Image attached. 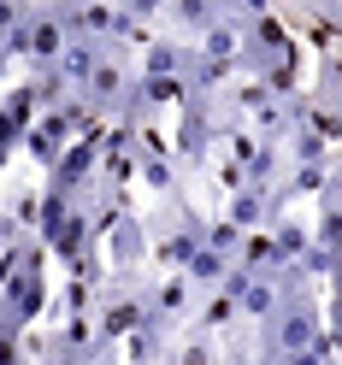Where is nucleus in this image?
Listing matches in <instances>:
<instances>
[{
	"mask_svg": "<svg viewBox=\"0 0 342 365\" xmlns=\"http://www.w3.org/2000/svg\"><path fill=\"white\" fill-rule=\"evenodd\" d=\"M201 242H207V218L189 212L183 189L166 195V212H159L154 230H148V259H154V271H183Z\"/></svg>",
	"mask_w": 342,
	"mask_h": 365,
	"instance_id": "f257e3e1",
	"label": "nucleus"
},
{
	"mask_svg": "<svg viewBox=\"0 0 342 365\" xmlns=\"http://www.w3.org/2000/svg\"><path fill=\"white\" fill-rule=\"evenodd\" d=\"M101 153H106V148H101V130H95V135H77V142L48 165V189H59V195H95V189H101V182H95Z\"/></svg>",
	"mask_w": 342,
	"mask_h": 365,
	"instance_id": "f03ea898",
	"label": "nucleus"
},
{
	"mask_svg": "<svg viewBox=\"0 0 342 365\" xmlns=\"http://www.w3.org/2000/svg\"><path fill=\"white\" fill-rule=\"evenodd\" d=\"M195 301H201V289L183 277V271H159L154 289H148V324L177 330V324H183V318L195 312Z\"/></svg>",
	"mask_w": 342,
	"mask_h": 365,
	"instance_id": "7ed1b4c3",
	"label": "nucleus"
},
{
	"mask_svg": "<svg viewBox=\"0 0 342 365\" xmlns=\"http://www.w3.org/2000/svg\"><path fill=\"white\" fill-rule=\"evenodd\" d=\"M65 41H71V30H65V6H59V0H36V12H30V53H24V65H30V71H41V65H59Z\"/></svg>",
	"mask_w": 342,
	"mask_h": 365,
	"instance_id": "20e7f679",
	"label": "nucleus"
},
{
	"mask_svg": "<svg viewBox=\"0 0 342 365\" xmlns=\"http://www.w3.org/2000/svg\"><path fill=\"white\" fill-rule=\"evenodd\" d=\"M183 130H177V165H201L213 148V95L207 88H189L183 101Z\"/></svg>",
	"mask_w": 342,
	"mask_h": 365,
	"instance_id": "39448f33",
	"label": "nucleus"
},
{
	"mask_svg": "<svg viewBox=\"0 0 342 365\" xmlns=\"http://www.w3.org/2000/svg\"><path fill=\"white\" fill-rule=\"evenodd\" d=\"M130 83H136V71L124 65V48H119V41H106V59L95 65V77H89L77 95H89V101L106 112V118H119V106H124V95H130Z\"/></svg>",
	"mask_w": 342,
	"mask_h": 365,
	"instance_id": "423d86ee",
	"label": "nucleus"
},
{
	"mask_svg": "<svg viewBox=\"0 0 342 365\" xmlns=\"http://www.w3.org/2000/svg\"><path fill=\"white\" fill-rule=\"evenodd\" d=\"M36 118H41V106H36V88H30V83H18L12 95L0 101V171H6V165H12V153L30 142Z\"/></svg>",
	"mask_w": 342,
	"mask_h": 365,
	"instance_id": "0eeeda50",
	"label": "nucleus"
},
{
	"mask_svg": "<svg viewBox=\"0 0 342 365\" xmlns=\"http://www.w3.org/2000/svg\"><path fill=\"white\" fill-rule=\"evenodd\" d=\"M189 48L207 59V65H224V71H242V18L236 12H224V18H213L207 30H201Z\"/></svg>",
	"mask_w": 342,
	"mask_h": 365,
	"instance_id": "6e6552de",
	"label": "nucleus"
},
{
	"mask_svg": "<svg viewBox=\"0 0 342 365\" xmlns=\"http://www.w3.org/2000/svg\"><path fill=\"white\" fill-rule=\"evenodd\" d=\"M101 59H106V41H95V36H71V41H65V53H59V77H65V88L77 95V88L95 77Z\"/></svg>",
	"mask_w": 342,
	"mask_h": 365,
	"instance_id": "1a4fd4ad",
	"label": "nucleus"
},
{
	"mask_svg": "<svg viewBox=\"0 0 342 365\" xmlns=\"http://www.w3.org/2000/svg\"><path fill=\"white\" fill-rule=\"evenodd\" d=\"M236 324H242V301L218 283V289H207V294H201V312H195V324H189V330L218 336V330H236Z\"/></svg>",
	"mask_w": 342,
	"mask_h": 365,
	"instance_id": "9d476101",
	"label": "nucleus"
},
{
	"mask_svg": "<svg viewBox=\"0 0 342 365\" xmlns=\"http://www.w3.org/2000/svg\"><path fill=\"white\" fill-rule=\"evenodd\" d=\"M254 77H260L278 101H301V48H289V53H278V59H266Z\"/></svg>",
	"mask_w": 342,
	"mask_h": 365,
	"instance_id": "9b49d317",
	"label": "nucleus"
},
{
	"mask_svg": "<svg viewBox=\"0 0 342 365\" xmlns=\"http://www.w3.org/2000/svg\"><path fill=\"white\" fill-rule=\"evenodd\" d=\"M112 259H119L112 271H136V265L148 259V230H142V218L124 212L119 224H112Z\"/></svg>",
	"mask_w": 342,
	"mask_h": 365,
	"instance_id": "f8f14e48",
	"label": "nucleus"
},
{
	"mask_svg": "<svg viewBox=\"0 0 342 365\" xmlns=\"http://www.w3.org/2000/svg\"><path fill=\"white\" fill-rule=\"evenodd\" d=\"M224 218H236L242 230H260V224L278 218V200H271L266 189H254V182H242V189L231 195V212H224Z\"/></svg>",
	"mask_w": 342,
	"mask_h": 365,
	"instance_id": "ddd939ff",
	"label": "nucleus"
},
{
	"mask_svg": "<svg viewBox=\"0 0 342 365\" xmlns=\"http://www.w3.org/2000/svg\"><path fill=\"white\" fill-rule=\"evenodd\" d=\"M231 265H236L231 254H218V247H207V242H201L195 254H189V265H183V277H189L201 294H207V289H218L224 277H231Z\"/></svg>",
	"mask_w": 342,
	"mask_h": 365,
	"instance_id": "4468645a",
	"label": "nucleus"
},
{
	"mask_svg": "<svg viewBox=\"0 0 342 365\" xmlns=\"http://www.w3.org/2000/svg\"><path fill=\"white\" fill-rule=\"evenodd\" d=\"M271 236H278V259H283V271H289V265H301V259H307V247H313V236H307L295 218H283V212L271 218Z\"/></svg>",
	"mask_w": 342,
	"mask_h": 365,
	"instance_id": "2eb2a0df",
	"label": "nucleus"
},
{
	"mask_svg": "<svg viewBox=\"0 0 342 365\" xmlns=\"http://www.w3.org/2000/svg\"><path fill=\"white\" fill-rule=\"evenodd\" d=\"M171 365H224V354H213V336L189 330V336H183V348L171 354Z\"/></svg>",
	"mask_w": 342,
	"mask_h": 365,
	"instance_id": "dca6fc26",
	"label": "nucleus"
},
{
	"mask_svg": "<svg viewBox=\"0 0 342 365\" xmlns=\"http://www.w3.org/2000/svg\"><path fill=\"white\" fill-rule=\"evenodd\" d=\"M242 236H248V230H242L236 218H207V247H218V254L236 259V254H242Z\"/></svg>",
	"mask_w": 342,
	"mask_h": 365,
	"instance_id": "f3484780",
	"label": "nucleus"
},
{
	"mask_svg": "<svg viewBox=\"0 0 342 365\" xmlns=\"http://www.w3.org/2000/svg\"><path fill=\"white\" fill-rule=\"evenodd\" d=\"M278 365H336V348H331V336H318L313 348H301V354H283Z\"/></svg>",
	"mask_w": 342,
	"mask_h": 365,
	"instance_id": "a211bd4d",
	"label": "nucleus"
},
{
	"mask_svg": "<svg viewBox=\"0 0 342 365\" xmlns=\"http://www.w3.org/2000/svg\"><path fill=\"white\" fill-rule=\"evenodd\" d=\"M24 348H30L24 336H6V330H0V365H36V354H24Z\"/></svg>",
	"mask_w": 342,
	"mask_h": 365,
	"instance_id": "6ab92c4d",
	"label": "nucleus"
},
{
	"mask_svg": "<svg viewBox=\"0 0 342 365\" xmlns=\"http://www.w3.org/2000/svg\"><path fill=\"white\" fill-rule=\"evenodd\" d=\"M112 6H124V12H136V6H142V0H112Z\"/></svg>",
	"mask_w": 342,
	"mask_h": 365,
	"instance_id": "aec40b11",
	"label": "nucleus"
},
{
	"mask_svg": "<svg viewBox=\"0 0 342 365\" xmlns=\"http://www.w3.org/2000/svg\"><path fill=\"white\" fill-rule=\"evenodd\" d=\"M295 6H313V0H295Z\"/></svg>",
	"mask_w": 342,
	"mask_h": 365,
	"instance_id": "412c9836",
	"label": "nucleus"
},
{
	"mask_svg": "<svg viewBox=\"0 0 342 365\" xmlns=\"http://www.w3.org/2000/svg\"><path fill=\"white\" fill-rule=\"evenodd\" d=\"M95 365H101V359H95Z\"/></svg>",
	"mask_w": 342,
	"mask_h": 365,
	"instance_id": "4be33fe9",
	"label": "nucleus"
}]
</instances>
